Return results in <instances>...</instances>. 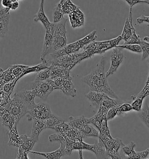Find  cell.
<instances>
[{
	"instance_id": "6da1fadb",
	"label": "cell",
	"mask_w": 149,
	"mask_h": 159,
	"mask_svg": "<svg viewBox=\"0 0 149 159\" xmlns=\"http://www.w3.org/2000/svg\"><path fill=\"white\" fill-rule=\"evenodd\" d=\"M105 58L102 57L96 67L88 75L82 78V82L88 84L92 91L102 92L113 98H119L107 82L105 74Z\"/></svg>"
},
{
	"instance_id": "7a4b0ae2",
	"label": "cell",
	"mask_w": 149,
	"mask_h": 159,
	"mask_svg": "<svg viewBox=\"0 0 149 159\" xmlns=\"http://www.w3.org/2000/svg\"><path fill=\"white\" fill-rule=\"evenodd\" d=\"M96 34V30H94L84 38H82V39H80L73 43L66 44L65 47L58 50L57 52L52 53L50 55L53 59H55L65 55L78 52L80 48H84L86 45L90 43L95 41V40L97 38V36Z\"/></svg>"
},
{
	"instance_id": "3957f363",
	"label": "cell",
	"mask_w": 149,
	"mask_h": 159,
	"mask_svg": "<svg viewBox=\"0 0 149 159\" xmlns=\"http://www.w3.org/2000/svg\"><path fill=\"white\" fill-rule=\"evenodd\" d=\"M98 139L102 141L105 146L108 157L112 159H122L120 149L124 145L121 139H114L112 136L99 134Z\"/></svg>"
},
{
	"instance_id": "277c9868",
	"label": "cell",
	"mask_w": 149,
	"mask_h": 159,
	"mask_svg": "<svg viewBox=\"0 0 149 159\" xmlns=\"http://www.w3.org/2000/svg\"><path fill=\"white\" fill-rule=\"evenodd\" d=\"M67 19L64 18L58 22L54 23V33L50 54L65 47L67 44L66 23Z\"/></svg>"
},
{
	"instance_id": "5b68a950",
	"label": "cell",
	"mask_w": 149,
	"mask_h": 159,
	"mask_svg": "<svg viewBox=\"0 0 149 159\" xmlns=\"http://www.w3.org/2000/svg\"><path fill=\"white\" fill-rule=\"evenodd\" d=\"M86 58H87L84 55V52H76L56 58L49 62L50 65L60 66L61 67L70 70L77 64Z\"/></svg>"
},
{
	"instance_id": "8992f818",
	"label": "cell",
	"mask_w": 149,
	"mask_h": 159,
	"mask_svg": "<svg viewBox=\"0 0 149 159\" xmlns=\"http://www.w3.org/2000/svg\"><path fill=\"white\" fill-rule=\"evenodd\" d=\"M30 87L36 96L43 100H46L51 92L55 90L53 80L51 79L43 81L34 80Z\"/></svg>"
},
{
	"instance_id": "52a82bcc",
	"label": "cell",
	"mask_w": 149,
	"mask_h": 159,
	"mask_svg": "<svg viewBox=\"0 0 149 159\" xmlns=\"http://www.w3.org/2000/svg\"><path fill=\"white\" fill-rule=\"evenodd\" d=\"M8 111L14 118L15 123L18 124L22 117L28 114L29 110L20 98L14 95L9 102Z\"/></svg>"
},
{
	"instance_id": "ba28073f",
	"label": "cell",
	"mask_w": 149,
	"mask_h": 159,
	"mask_svg": "<svg viewBox=\"0 0 149 159\" xmlns=\"http://www.w3.org/2000/svg\"><path fill=\"white\" fill-rule=\"evenodd\" d=\"M51 109L46 103H40L36 104L34 107L28 114V121L46 120L51 115Z\"/></svg>"
},
{
	"instance_id": "9c48e42d",
	"label": "cell",
	"mask_w": 149,
	"mask_h": 159,
	"mask_svg": "<svg viewBox=\"0 0 149 159\" xmlns=\"http://www.w3.org/2000/svg\"><path fill=\"white\" fill-rule=\"evenodd\" d=\"M54 23H51L46 28V35L44 40L43 46L42 49V54L40 56L41 60L45 59L46 57L50 54L51 48L53 43L54 38Z\"/></svg>"
},
{
	"instance_id": "30bf717a",
	"label": "cell",
	"mask_w": 149,
	"mask_h": 159,
	"mask_svg": "<svg viewBox=\"0 0 149 159\" xmlns=\"http://www.w3.org/2000/svg\"><path fill=\"white\" fill-rule=\"evenodd\" d=\"M122 48L118 46L113 48L111 56V66L106 74L107 78L110 75H113L122 62L124 53L122 52Z\"/></svg>"
},
{
	"instance_id": "8fae6325",
	"label": "cell",
	"mask_w": 149,
	"mask_h": 159,
	"mask_svg": "<svg viewBox=\"0 0 149 159\" xmlns=\"http://www.w3.org/2000/svg\"><path fill=\"white\" fill-rule=\"evenodd\" d=\"M14 95L17 96L23 102L29 111L32 110L36 104L34 103V98L36 95L32 90H22L20 92L15 93Z\"/></svg>"
},
{
	"instance_id": "7c38bea8",
	"label": "cell",
	"mask_w": 149,
	"mask_h": 159,
	"mask_svg": "<svg viewBox=\"0 0 149 159\" xmlns=\"http://www.w3.org/2000/svg\"><path fill=\"white\" fill-rule=\"evenodd\" d=\"M124 102L125 101L121 100V98H110L109 96H107L100 104L98 111L102 113L104 116H106L108 111L110 108L118 107Z\"/></svg>"
},
{
	"instance_id": "4fadbf2b",
	"label": "cell",
	"mask_w": 149,
	"mask_h": 159,
	"mask_svg": "<svg viewBox=\"0 0 149 159\" xmlns=\"http://www.w3.org/2000/svg\"><path fill=\"white\" fill-rule=\"evenodd\" d=\"M82 149L92 151L97 156V158H103L107 156L105 146L102 141L99 139L97 142L93 145H89L83 141Z\"/></svg>"
},
{
	"instance_id": "5bb4252c",
	"label": "cell",
	"mask_w": 149,
	"mask_h": 159,
	"mask_svg": "<svg viewBox=\"0 0 149 159\" xmlns=\"http://www.w3.org/2000/svg\"><path fill=\"white\" fill-rule=\"evenodd\" d=\"M122 40V39L121 36H119L116 38L109 40L96 42V48L95 51V54H102L111 48L116 47L117 46H118L119 43Z\"/></svg>"
},
{
	"instance_id": "9a60e30c",
	"label": "cell",
	"mask_w": 149,
	"mask_h": 159,
	"mask_svg": "<svg viewBox=\"0 0 149 159\" xmlns=\"http://www.w3.org/2000/svg\"><path fill=\"white\" fill-rule=\"evenodd\" d=\"M70 23L72 28L83 26L84 24V15L79 7L73 11L69 14Z\"/></svg>"
},
{
	"instance_id": "2e32d148",
	"label": "cell",
	"mask_w": 149,
	"mask_h": 159,
	"mask_svg": "<svg viewBox=\"0 0 149 159\" xmlns=\"http://www.w3.org/2000/svg\"><path fill=\"white\" fill-rule=\"evenodd\" d=\"M61 143L60 148L59 149L52 152L49 153H41V152H37L30 150L29 153H31L33 154H37L42 156L43 157L48 159H61L62 157L66 155L65 153V143L64 141H61L60 142Z\"/></svg>"
},
{
	"instance_id": "e0dca14e",
	"label": "cell",
	"mask_w": 149,
	"mask_h": 159,
	"mask_svg": "<svg viewBox=\"0 0 149 159\" xmlns=\"http://www.w3.org/2000/svg\"><path fill=\"white\" fill-rule=\"evenodd\" d=\"M59 90H60L65 95L70 96L72 98H74L77 93V90L72 81L71 77L63 80Z\"/></svg>"
},
{
	"instance_id": "ac0fdd59",
	"label": "cell",
	"mask_w": 149,
	"mask_h": 159,
	"mask_svg": "<svg viewBox=\"0 0 149 159\" xmlns=\"http://www.w3.org/2000/svg\"><path fill=\"white\" fill-rule=\"evenodd\" d=\"M50 79L54 80L57 78H62L64 79L70 78V70L61 67L60 66L50 65Z\"/></svg>"
},
{
	"instance_id": "d6986e66",
	"label": "cell",
	"mask_w": 149,
	"mask_h": 159,
	"mask_svg": "<svg viewBox=\"0 0 149 159\" xmlns=\"http://www.w3.org/2000/svg\"><path fill=\"white\" fill-rule=\"evenodd\" d=\"M132 9H130L129 17L126 19L124 28L121 35L122 40H124L125 42L128 40L131 37L133 32L136 30L133 25V21H132L133 18H132Z\"/></svg>"
},
{
	"instance_id": "ffe728a7",
	"label": "cell",
	"mask_w": 149,
	"mask_h": 159,
	"mask_svg": "<svg viewBox=\"0 0 149 159\" xmlns=\"http://www.w3.org/2000/svg\"><path fill=\"white\" fill-rule=\"evenodd\" d=\"M107 96L108 95L104 93L94 92L92 90L85 95L86 98L88 99L89 102L92 104V105L98 109L102 100L106 98Z\"/></svg>"
},
{
	"instance_id": "44dd1931",
	"label": "cell",
	"mask_w": 149,
	"mask_h": 159,
	"mask_svg": "<svg viewBox=\"0 0 149 159\" xmlns=\"http://www.w3.org/2000/svg\"><path fill=\"white\" fill-rule=\"evenodd\" d=\"M45 129H46L45 120H33L32 132L30 137L37 142L38 140L40 133Z\"/></svg>"
},
{
	"instance_id": "7402d4cb",
	"label": "cell",
	"mask_w": 149,
	"mask_h": 159,
	"mask_svg": "<svg viewBox=\"0 0 149 159\" xmlns=\"http://www.w3.org/2000/svg\"><path fill=\"white\" fill-rule=\"evenodd\" d=\"M42 61V63L39 64L37 66H29L27 68H26L25 70H23L22 73L21 74V75L19 76L18 80H20L22 77H23V76H25V75L32 73V72H38L40 70L47 68L50 66L49 65L50 62L47 61L46 59H44Z\"/></svg>"
},
{
	"instance_id": "603a6c76",
	"label": "cell",
	"mask_w": 149,
	"mask_h": 159,
	"mask_svg": "<svg viewBox=\"0 0 149 159\" xmlns=\"http://www.w3.org/2000/svg\"><path fill=\"white\" fill-rule=\"evenodd\" d=\"M9 131V142L8 144L9 146L19 148L21 143V139L17 130V124H15Z\"/></svg>"
},
{
	"instance_id": "cb8c5ba5",
	"label": "cell",
	"mask_w": 149,
	"mask_h": 159,
	"mask_svg": "<svg viewBox=\"0 0 149 159\" xmlns=\"http://www.w3.org/2000/svg\"><path fill=\"white\" fill-rule=\"evenodd\" d=\"M78 130L80 132V134L83 138V139L84 138L88 137L98 138L99 136V131H98L97 129L94 128L93 126L90 125V124H88L81 126Z\"/></svg>"
},
{
	"instance_id": "d4e9b609",
	"label": "cell",
	"mask_w": 149,
	"mask_h": 159,
	"mask_svg": "<svg viewBox=\"0 0 149 159\" xmlns=\"http://www.w3.org/2000/svg\"><path fill=\"white\" fill-rule=\"evenodd\" d=\"M20 139L21 143L18 148L28 153L33 149L35 143L37 142L32 138L28 137L26 134L20 136Z\"/></svg>"
},
{
	"instance_id": "484cf974",
	"label": "cell",
	"mask_w": 149,
	"mask_h": 159,
	"mask_svg": "<svg viewBox=\"0 0 149 159\" xmlns=\"http://www.w3.org/2000/svg\"><path fill=\"white\" fill-rule=\"evenodd\" d=\"M68 122L72 127L78 129H79L81 126L90 124L89 118L84 117V116H80L76 117L71 116L69 118V121Z\"/></svg>"
},
{
	"instance_id": "4316f807",
	"label": "cell",
	"mask_w": 149,
	"mask_h": 159,
	"mask_svg": "<svg viewBox=\"0 0 149 159\" xmlns=\"http://www.w3.org/2000/svg\"><path fill=\"white\" fill-rule=\"evenodd\" d=\"M34 20L36 22H38V21L42 22L46 29L47 28V26L50 24H51V22L49 21L48 18L47 17L46 15L45 12H44V3L43 2H41L40 8H39V10L38 11L37 14L35 15Z\"/></svg>"
},
{
	"instance_id": "83f0119b",
	"label": "cell",
	"mask_w": 149,
	"mask_h": 159,
	"mask_svg": "<svg viewBox=\"0 0 149 159\" xmlns=\"http://www.w3.org/2000/svg\"><path fill=\"white\" fill-rule=\"evenodd\" d=\"M58 4L64 15L70 14V12L78 8V7L74 5L70 0H61Z\"/></svg>"
},
{
	"instance_id": "f1b7e54d",
	"label": "cell",
	"mask_w": 149,
	"mask_h": 159,
	"mask_svg": "<svg viewBox=\"0 0 149 159\" xmlns=\"http://www.w3.org/2000/svg\"><path fill=\"white\" fill-rule=\"evenodd\" d=\"M9 18V12L4 14L0 16V38H3L8 31Z\"/></svg>"
},
{
	"instance_id": "f546056e",
	"label": "cell",
	"mask_w": 149,
	"mask_h": 159,
	"mask_svg": "<svg viewBox=\"0 0 149 159\" xmlns=\"http://www.w3.org/2000/svg\"><path fill=\"white\" fill-rule=\"evenodd\" d=\"M29 66H23V65H13L9 66L7 70H5L7 73L14 76L15 79L18 81V78L23 70L27 68Z\"/></svg>"
},
{
	"instance_id": "4dcf8cb0",
	"label": "cell",
	"mask_w": 149,
	"mask_h": 159,
	"mask_svg": "<svg viewBox=\"0 0 149 159\" xmlns=\"http://www.w3.org/2000/svg\"><path fill=\"white\" fill-rule=\"evenodd\" d=\"M1 121L2 125L7 127L9 130L12 128L15 124H16L14 118L11 115L8 111L2 114L1 117Z\"/></svg>"
},
{
	"instance_id": "1f68e13d",
	"label": "cell",
	"mask_w": 149,
	"mask_h": 159,
	"mask_svg": "<svg viewBox=\"0 0 149 159\" xmlns=\"http://www.w3.org/2000/svg\"><path fill=\"white\" fill-rule=\"evenodd\" d=\"M64 120L61 117L51 114V116L45 120L46 128L52 129L54 126L63 122Z\"/></svg>"
},
{
	"instance_id": "d6a6232c",
	"label": "cell",
	"mask_w": 149,
	"mask_h": 159,
	"mask_svg": "<svg viewBox=\"0 0 149 159\" xmlns=\"http://www.w3.org/2000/svg\"><path fill=\"white\" fill-rule=\"evenodd\" d=\"M138 116L146 126H147L149 129V107L147 102L144 104L143 107L138 112Z\"/></svg>"
},
{
	"instance_id": "836d02e7",
	"label": "cell",
	"mask_w": 149,
	"mask_h": 159,
	"mask_svg": "<svg viewBox=\"0 0 149 159\" xmlns=\"http://www.w3.org/2000/svg\"><path fill=\"white\" fill-rule=\"evenodd\" d=\"M135 146L136 144L135 142H131L128 145H124L122 147V150L128 159H133V157L136 154V152L134 149Z\"/></svg>"
},
{
	"instance_id": "e575fe53",
	"label": "cell",
	"mask_w": 149,
	"mask_h": 159,
	"mask_svg": "<svg viewBox=\"0 0 149 159\" xmlns=\"http://www.w3.org/2000/svg\"><path fill=\"white\" fill-rule=\"evenodd\" d=\"M146 96H132L133 100L131 102V106L133 110L139 112L142 108L143 100Z\"/></svg>"
},
{
	"instance_id": "d590c367",
	"label": "cell",
	"mask_w": 149,
	"mask_h": 159,
	"mask_svg": "<svg viewBox=\"0 0 149 159\" xmlns=\"http://www.w3.org/2000/svg\"><path fill=\"white\" fill-rule=\"evenodd\" d=\"M70 127V125L68 124V122L64 121L60 124L54 126L52 129H54L57 133L60 134L61 135L63 136V137L64 138L65 135H66V132L69 130Z\"/></svg>"
},
{
	"instance_id": "8d00e7d4",
	"label": "cell",
	"mask_w": 149,
	"mask_h": 159,
	"mask_svg": "<svg viewBox=\"0 0 149 159\" xmlns=\"http://www.w3.org/2000/svg\"><path fill=\"white\" fill-rule=\"evenodd\" d=\"M50 79V69L49 66L44 70H40L37 74L35 80L43 81Z\"/></svg>"
},
{
	"instance_id": "74e56055",
	"label": "cell",
	"mask_w": 149,
	"mask_h": 159,
	"mask_svg": "<svg viewBox=\"0 0 149 159\" xmlns=\"http://www.w3.org/2000/svg\"><path fill=\"white\" fill-rule=\"evenodd\" d=\"M132 101L125 102L124 103H122L120 106L117 107L118 116H121L124 113L129 112L131 110H132V106H131V104L130 103Z\"/></svg>"
},
{
	"instance_id": "f35d334b",
	"label": "cell",
	"mask_w": 149,
	"mask_h": 159,
	"mask_svg": "<svg viewBox=\"0 0 149 159\" xmlns=\"http://www.w3.org/2000/svg\"><path fill=\"white\" fill-rule=\"evenodd\" d=\"M118 47L121 48H125L128 50L130 52L135 53H141L142 48L139 44H124V45H118Z\"/></svg>"
},
{
	"instance_id": "ab89813d",
	"label": "cell",
	"mask_w": 149,
	"mask_h": 159,
	"mask_svg": "<svg viewBox=\"0 0 149 159\" xmlns=\"http://www.w3.org/2000/svg\"><path fill=\"white\" fill-rule=\"evenodd\" d=\"M64 15L62 11L61 10L60 7L58 4L56 5L53 11V19L54 23H56L60 22L64 18Z\"/></svg>"
},
{
	"instance_id": "60d3db41",
	"label": "cell",
	"mask_w": 149,
	"mask_h": 159,
	"mask_svg": "<svg viewBox=\"0 0 149 159\" xmlns=\"http://www.w3.org/2000/svg\"><path fill=\"white\" fill-rule=\"evenodd\" d=\"M99 134H104L108 136H111L110 132V129L108 126V121H107V118L104 117L101 121V127L99 131Z\"/></svg>"
},
{
	"instance_id": "b9f144b4",
	"label": "cell",
	"mask_w": 149,
	"mask_h": 159,
	"mask_svg": "<svg viewBox=\"0 0 149 159\" xmlns=\"http://www.w3.org/2000/svg\"><path fill=\"white\" fill-rule=\"evenodd\" d=\"M142 52V60L143 61L149 56V43L144 41L143 39L139 44Z\"/></svg>"
},
{
	"instance_id": "7bdbcfd3",
	"label": "cell",
	"mask_w": 149,
	"mask_h": 159,
	"mask_svg": "<svg viewBox=\"0 0 149 159\" xmlns=\"http://www.w3.org/2000/svg\"><path fill=\"white\" fill-rule=\"evenodd\" d=\"M142 40V39L140 38L138 34H136V30H135L132 33L131 37L125 42L124 44H139Z\"/></svg>"
},
{
	"instance_id": "ee69618b",
	"label": "cell",
	"mask_w": 149,
	"mask_h": 159,
	"mask_svg": "<svg viewBox=\"0 0 149 159\" xmlns=\"http://www.w3.org/2000/svg\"><path fill=\"white\" fill-rule=\"evenodd\" d=\"M17 82H18L17 80H14L10 81L9 82H7V84L4 86V90L5 93H6L7 94L11 93Z\"/></svg>"
},
{
	"instance_id": "f6af8a7d",
	"label": "cell",
	"mask_w": 149,
	"mask_h": 159,
	"mask_svg": "<svg viewBox=\"0 0 149 159\" xmlns=\"http://www.w3.org/2000/svg\"><path fill=\"white\" fill-rule=\"evenodd\" d=\"M117 116H118V112L117 107L110 108V109L108 111L107 115H106V118H107V121L111 120L112 119H114L115 117H116Z\"/></svg>"
},
{
	"instance_id": "bcb514c9",
	"label": "cell",
	"mask_w": 149,
	"mask_h": 159,
	"mask_svg": "<svg viewBox=\"0 0 149 159\" xmlns=\"http://www.w3.org/2000/svg\"><path fill=\"white\" fill-rule=\"evenodd\" d=\"M149 158V148L143 152H136L133 159H147Z\"/></svg>"
},
{
	"instance_id": "7dc6e473",
	"label": "cell",
	"mask_w": 149,
	"mask_h": 159,
	"mask_svg": "<svg viewBox=\"0 0 149 159\" xmlns=\"http://www.w3.org/2000/svg\"><path fill=\"white\" fill-rule=\"evenodd\" d=\"M130 6V9H132L133 7L139 3H144V0H124Z\"/></svg>"
},
{
	"instance_id": "c3c4849f",
	"label": "cell",
	"mask_w": 149,
	"mask_h": 159,
	"mask_svg": "<svg viewBox=\"0 0 149 159\" xmlns=\"http://www.w3.org/2000/svg\"><path fill=\"white\" fill-rule=\"evenodd\" d=\"M16 159H28L29 157L28 156V153L25 152L22 150L18 149V152L17 154V157Z\"/></svg>"
},
{
	"instance_id": "681fc988",
	"label": "cell",
	"mask_w": 149,
	"mask_h": 159,
	"mask_svg": "<svg viewBox=\"0 0 149 159\" xmlns=\"http://www.w3.org/2000/svg\"><path fill=\"white\" fill-rule=\"evenodd\" d=\"M137 22L139 24H142L143 22H147L149 24V16H146L144 15H142L136 19Z\"/></svg>"
},
{
	"instance_id": "f907efd6",
	"label": "cell",
	"mask_w": 149,
	"mask_h": 159,
	"mask_svg": "<svg viewBox=\"0 0 149 159\" xmlns=\"http://www.w3.org/2000/svg\"><path fill=\"white\" fill-rule=\"evenodd\" d=\"M12 2L10 0H2L1 1V4L2 5L4 8H8L10 9V7L12 4Z\"/></svg>"
},
{
	"instance_id": "816d5d0a",
	"label": "cell",
	"mask_w": 149,
	"mask_h": 159,
	"mask_svg": "<svg viewBox=\"0 0 149 159\" xmlns=\"http://www.w3.org/2000/svg\"><path fill=\"white\" fill-rule=\"evenodd\" d=\"M19 4L18 1H15L12 3L11 6L10 7V10H12V11H15L18 8Z\"/></svg>"
},
{
	"instance_id": "f5cc1de1",
	"label": "cell",
	"mask_w": 149,
	"mask_h": 159,
	"mask_svg": "<svg viewBox=\"0 0 149 159\" xmlns=\"http://www.w3.org/2000/svg\"><path fill=\"white\" fill-rule=\"evenodd\" d=\"M9 10H10V9L8 8H1V9L0 10V16H1L2 15L9 12Z\"/></svg>"
},
{
	"instance_id": "db71d44e",
	"label": "cell",
	"mask_w": 149,
	"mask_h": 159,
	"mask_svg": "<svg viewBox=\"0 0 149 159\" xmlns=\"http://www.w3.org/2000/svg\"><path fill=\"white\" fill-rule=\"evenodd\" d=\"M143 40L144 41H145V42L149 43V36H145V37L143 39Z\"/></svg>"
},
{
	"instance_id": "11a10c76",
	"label": "cell",
	"mask_w": 149,
	"mask_h": 159,
	"mask_svg": "<svg viewBox=\"0 0 149 159\" xmlns=\"http://www.w3.org/2000/svg\"><path fill=\"white\" fill-rule=\"evenodd\" d=\"M144 3L147 4L148 5H149V0H144Z\"/></svg>"
},
{
	"instance_id": "9f6ffc18",
	"label": "cell",
	"mask_w": 149,
	"mask_h": 159,
	"mask_svg": "<svg viewBox=\"0 0 149 159\" xmlns=\"http://www.w3.org/2000/svg\"><path fill=\"white\" fill-rule=\"evenodd\" d=\"M2 72H3V70H2V68H0V74H1V73H2Z\"/></svg>"
},
{
	"instance_id": "6f0895ef",
	"label": "cell",
	"mask_w": 149,
	"mask_h": 159,
	"mask_svg": "<svg viewBox=\"0 0 149 159\" xmlns=\"http://www.w3.org/2000/svg\"><path fill=\"white\" fill-rule=\"evenodd\" d=\"M12 2H15V1H17L18 0H10Z\"/></svg>"
},
{
	"instance_id": "680465c9",
	"label": "cell",
	"mask_w": 149,
	"mask_h": 159,
	"mask_svg": "<svg viewBox=\"0 0 149 159\" xmlns=\"http://www.w3.org/2000/svg\"><path fill=\"white\" fill-rule=\"evenodd\" d=\"M44 0H42V1H41V2H43V3H44Z\"/></svg>"
},
{
	"instance_id": "91938a15",
	"label": "cell",
	"mask_w": 149,
	"mask_h": 159,
	"mask_svg": "<svg viewBox=\"0 0 149 159\" xmlns=\"http://www.w3.org/2000/svg\"><path fill=\"white\" fill-rule=\"evenodd\" d=\"M148 62H149V60H148Z\"/></svg>"
},
{
	"instance_id": "94428289",
	"label": "cell",
	"mask_w": 149,
	"mask_h": 159,
	"mask_svg": "<svg viewBox=\"0 0 149 159\" xmlns=\"http://www.w3.org/2000/svg\"></svg>"
},
{
	"instance_id": "6125c7cd",
	"label": "cell",
	"mask_w": 149,
	"mask_h": 159,
	"mask_svg": "<svg viewBox=\"0 0 149 159\" xmlns=\"http://www.w3.org/2000/svg\"><path fill=\"white\" fill-rule=\"evenodd\" d=\"M20 1H21V0H20Z\"/></svg>"
}]
</instances>
